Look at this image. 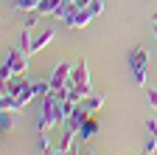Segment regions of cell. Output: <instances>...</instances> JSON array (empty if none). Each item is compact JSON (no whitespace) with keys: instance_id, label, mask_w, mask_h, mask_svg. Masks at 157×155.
I'll use <instances>...</instances> for the list:
<instances>
[{"instance_id":"obj_19","label":"cell","mask_w":157,"mask_h":155,"mask_svg":"<svg viewBox=\"0 0 157 155\" xmlns=\"http://www.w3.org/2000/svg\"><path fill=\"white\" fill-rule=\"evenodd\" d=\"M149 104L157 110V88H154V90H149Z\"/></svg>"},{"instance_id":"obj_10","label":"cell","mask_w":157,"mask_h":155,"mask_svg":"<svg viewBox=\"0 0 157 155\" xmlns=\"http://www.w3.org/2000/svg\"><path fill=\"white\" fill-rule=\"evenodd\" d=\"M82 104H84L90 113H95L98 107L104 104V96H101V93H90V96H84V99H82Z\"/></svg>"},{"instance_id":"obj_18","label":"cell","mask_w":157,"mask_h":155,"mask_svg":"<svg viewBox=\"0 0 157 155\" xmlns=\"http://www.w3.org/2000/svg\"><path fill=\"white\" fill-rule=\"evenodd\" d=\"M146 155H154L157 152V138H154V135H151V138H149V144H146V149H143Z\"/></svg>"},{"instance_id":"obj_9","label":"cell","mask_w":157,"mask_h":155,"mask_svg":"<svg viewBox=\"0 0 157 155\" xmlns=\"http://www.w3.org/2000/svg\"><path fill=\"white\" fill-rule=\"evenodd\" d=\"M53 37H56L53 31H42V34H36V37H34V54H36V51H42L45 45H51V43H53Z\"/></svg>"},{"instance_id":"obj_13","label":"cell","mask_w":157,"mask_h":155,"mask_svg":"<svg viewBox=\"0 0 157 155\" xmlns=\"http://www.w3.org/2000/svg\"><path fill=\"white\" fill-rule=\"evenodd\" d=\"M0 127H3V130H11V127H14V116H11V110H3V116H0Z\"/></svg>"},{"instance_id":"obj_14","label":"cell","mask_w":157,"mask_h":155,"mask_svg":"<svg viewBox=\"0 0 157 155\" xmlns=\"http://www.w3.org/2000/svg\"><path fill=\"white\" fill-rule=\"evenodd\" d=\"M39 17H45V14H42V11H36V9L28 11V17H25V28H34V26L39 23Z\"/></svg>"},{"instance_id":"obj_2","label":"cell","mask_w":157,"mask_h":155,"mask_svg":"<svg viewBox=\"0 0 157 155\" xmlns=\"http://www.w3.org/2000/svg\"><path fill=\"white\" fill-rule=\"evenodd\" d=\"M129 65H132V73H135V82L143 88L146 85V68H149V51L146 48H132Z\"/></svg>"},{"instance_id":"obj_5","label":"cell","mask_w":157,"mask_h":155,"mask_svg":"<svg viewBox=\"0 0 157 155\" xmlns=\"http://www.w3.org/2000/svg\"><path fill=\"white\" fill-rule=\"evenodd\" d=\"M6 62L11 65V71L14 73H25V68H28V54L23 51V48H9L6 51Z\"/></svg>"},{"instance_id":"obj_15","label":"cell","mask_w":157,"mask_h":155,"mask_svg":"<svg viewBox=\"0 0 157 155\" xmlns=\"http://www.w3.org/2000/svg\"><path fill=\"white\" fill-rule=\"evenodd\" d=\"M39 149H42L45 155H51V152H53V149H51V141H48V135H45V133H39Z\"/></svg>"},{"instance_id":"obj_20","label":"cell","mask_w":157,"mask_h":155,"mask_svg":"<svg viewBox=\"0 0 157 155\" xmlns=\"http://www.w3.org/2000/svg\"><path fill=\"white\" fill-rule=\"evenodd\" d=\"M146 127H149V133L157 138V121H154V119H149V121H146Z\"/></svg>"},{"instance_id":"obj_6","label":"cell","mask_w":157,"mask_h":155,"mask_svg":"<svg viewBox=\"0 0 157 155\" xmlns=\"http://www.w3.org/2000/svg\"><path fill=\"white\" fill-rule=\"evenodd\" d=\"M87 116H93V113H90V110H87V107H84L82 102H78L76 113H73L70 119H67V133H76V135H78V130H82V124L87 121Z\"/></svg>"},{"instance_id":"obj_1","label":"cell","mask_w":157,"mask_h":155,"mask_svg":"<svg viewBox=\"0 0 157 155\" xmlns=\"http://www.w3.org/2000/svg\"><path fill=\"white\" fill-rule=\"evenodd\" d=\"M62 121H65V116H62V96H59L56 90H51V93L42 96V119L36 121V130L48 133V130H53Z\"/></svg>"},{"instance_id":"obj_17","label":"cell","mask_w":157,"mask_h":155,"mask_svg":"<svg viewBox=\"0 0 157 155\" xmlns=\"http://www.w3.org/2000/svg\"><path fill=\"white\" fill-rule=\"evenodd\" d=\"M87 9H90L95 17H98V14H104V0H93V3H90Z\"/></svg>"},{"instance_id":"obj_8","label":"cell","mask_w":157,"mask_h":155,"mask_svg":"<svg viewBox=\"0 0 157 155\" xmlns=\"http://www.w3.org/2000/svg\"><path fill=\"white\" fill-rule=\"evenodd\" d=\"M98 133V121H95V116H87V121L82 124V130H78V135H82L84 141H90L93 135Z\"/></svg>"},{"instance_id":"obj_12","label":"cell","mask_w":157,"mask_h":155,"mask_svg":"<svg viewBox=\"0 0 157 155\" xmlns=\"http://www.w3.org/2000/svg\"><path fill=\"white\" fill-rule=\"evenodd\" d=\"M59 6H62V0H42V3L36 6V11H42V14H53Z\"/></svg>"},{"instance_id":"obj_16","label":"cell","mask_w":157,"mask_h":155,"mask_svg":"<svg viewBox=\"0 0 157 155\" xmlns=\"http://www.w3.org/2000/svg\"><path fill=\"white\" fill-rule=\"evenodd\" d=\"M11 76H14V71H11V65H9V62L3 59V68H0V79H3V82H9Z\"/></svg>"},{"instance_id":"obj_4","label":"cell","mask_w":157,"mask_h":155,"mask_svg":"<svg viewBox=\"0 0 157 155\" xmlns=\"http://www.w3.org/2000/svg\"><path fill=\"white\" fill-rule=\"evenodd\" d=\"M70 76H73V65L70 62H59L51 73V88L53 90H65L70 85Z\"/></svg>"},{"instance_id":"obj_11","label":"cell","mask_w":157,"mask_h":155,"mask_svg":"<svg viewBox=\"0 0 157 155\" xmlns=\"http://www.w3.org/2000/svg\"><path fill=\"white\" fill-rule=\"evenodd\" d=\"M20 48H23L28 56L34 54V34H31V28H23V37H20Z\"/></svg>"},{"instance_id":"obj_3","label":"cell","mask_w":157,"mask_h":155,"mask_svg":"<svg viewBox=\"0 0 157 155\" xmlns=\"http://www.w3.org/2000/svg\"><path fill=\"white\" fill-rule=\"evenodd\" d=\"M67 88L82 90L84 96H90V93H93V90H90V71H87V62H84V59H78V62H76L73 76H70V85H67Z\"/></svg>"},{"instance_id":"obj_7","label":"cell","mask_w":157,"mask_h":155,"mask_svg":"<svg viewBox=\"0 0 157 155\" xmlns=\"http://www.w3.org/2000/svg\"><path fill=\"white\" fill-rule=\"evenodd\" d=\"M93 17H95V14H93L90 9H78V11L73 14V17H67L65 23H67L70 28H84V26H87V23L93 20Z\"/></svg>"},{"instance_id":"obj_21","label":"cell","mask_w":157,"mask_h":155,"mask_svg":"<svg viewBox=\"0 0 157 155\" xmlns=\"http://www.w3.org/2000/svg\"><path fill=\"white\" fill-rule=\"evenodd\" d=\"M143 155H146V152H143Z\"/></svg>"}]
</instances>
